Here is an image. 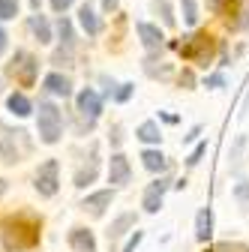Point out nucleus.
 <instances>
[{"label": "nucleus", "instance_id": "1", "mask_svg": "<svg viewBox=\"0 0 249 252\" xmlns=\"http://www.w3.org/2000/svg\"><path fill=\"white\" fill-rule=\"evenodd\" d=\"M3 243L6 249L18 252V249H30L39 243V222L30 216H12L3 222Z\"/></svg>", "mask_w": 249, "mask_h": 252}, {"label": "nucleus", "instance_id": "2", "mask_svg": "<svg viewBox=\"0 0 249 252\" xmlns=\"http://www.w3.org/2000/svg\"><path fill=\"white\" fill-rule=\"evenodd\" d=\"M183 60H192V63H201V66H207V63L213 60V36L207 33H192V36H186V42L177 45Z\"/></svg>", "mask_w": 249, "mask_h": 252}, {"label": "nucleus", "instance_id": "3", "mask_svg": "<svg viewBox=\"0 0 249 252\" xmlns=\"http://www.w3.org/2000/svg\"><path fill=\"white\" fill-rule=\"evenodd\" d=\"M63 132V120H60V111L54 102H39V138L45 144H54Z\"/></svg>", "mask_w": 249, "mask_h": 252}, {"label": "nucleus", "instance_id": "4", "mask_svg": "<svg viewBox=\"0 0 249 252\" xmlns=\"http://www.w3.org/2000/svg\"><path fill=\"white\" fill-rule=\"evenodd\" d=\"M36 69H39L36 57H33V54H27V51H18L15 60H12V66H9V72H12L24 87H30V84L36 81Z\"/></svg>", "mask_w": 249, "mask_h": 252}, {"label": "nucleus", "instance_id": "5", "mask_svg": "<svg viewBox=\"0 0 249 252\" xmlns=\"http://www.w3.org/2000/svg\"><path fill=\"white\" fill-rule=\"evenodd\" d=\"M33 186H36V192L45 195V198H51V195L57 192V186H60V180H57V159H45V162L39 165Z\"/></svg>", "mask_w": 249, "mask_h": 252}, {"label": "nucleus", "instance_id": "6", "mask_svg": "<svg viewBox=\"0 0 249 252\" xmlns=\"http://www.w3.org/2000/svg\"><path fill=\"white\" fill-rule=\"evenodd\" d=\"M78 111H81L87 120H96V117H99V111H102V99H99V93H96V90H90V87H84V90L78 93Z\"/></svg>", "mask_w": 249, "mask_h": 252}, {"label": "nucleus", "instance_id": "7", "mask_svg": "<svg viewBox=\"0 0 249 252\" xmlns=\"http://www.w3.org/2000/svg\"><path fill=\"white\" fill-rule=\"evenodd\" d=\"M129 177H132V171H129L126 156H123V153H114V156H111V165H108V180H111L114 186H126Z\"/></svg>", "mask_w": 249, "mask_h": 252}, {"label": "nucleus", "instance_id": "8", "mask_svg": "<svg viewBox=\"0 0 249 252\" xmlns=\"http://www.w3.org/2000/svg\"><path fill=\"white\" fill-rule=\"evenodd\" d=\"M168 177H162V180H156V183H150L147 186V192H144V210L147 213H156L159 207H162V192L168 189Z\"/></svg>", "mask_w": 249, "mask_h": 252}, {"label": "nucleus", "instance_id": "9", "mask_svg": "<svg viewBox=\"0 0 249 252\" xmlns=\"http://www.w3.org/2000/svg\"><path fill=\"white\" fill-rule=\"evenodd\" d=\"M138 36H141L144 48H150V51L162 48V42H165L162 30H159V27H153V24H147V21H141V24H138Z\"/></svg>", "mask_w": 249, "mask_h": 252}, {"label": "nucleus", "instance_id": "10", "mask_svg": "<svg viewBox=\"0 0 249 252\" xmlns=\"http://www.w3.org/2000/svg\"><path fill=\"white\" fill-rule=\"evenodd\" d=\"M69 243L75 252H96V240H93V234L87 228H72L69 231Z\"/></svg>", "mask_w": 249, "mask_h": 252}, {"label": "nucleus", "instance_id": "11", "mask_svg": "<svg viewBox=\"0 0 249 252\" xmlns=\"http://www.w3.org/2000/svg\"><path fill=\"white\" fill-rule=\"evenodd\" d=\"M45 90L48 93H54V96H69L72 93V84H69V78L66 75H60V72H51V75H45Z\"/></svg>", "mask_w": 249, "mask_h": 252}, {"label": "nucleus", "instance_id": "12", "mask_svg": "<svg viewBox=\"0 0 249 252\" xmlns=\"http://www.w3.org/2000/svg\"><path fill=\"white\" fill-rule=\"evenodd\" d=\"M111 198H114V192H108V189H105V192H93V195L84 198V210H90L93 216H102L105 207L111 204Z\"/></svg>", "mask_w": 249, "mask_h": 252}, {"label": "nucleus", "instance_id": "13", "mask_svg": "<svg viewBox=\"0 0 249 252\" xmlns=\"http://www.w3.org/2000/svg\"><path fill=\"white\" fill-rule=\"evenodd\" d=\"M78 24L84 27V33H87V36H96L99 30H102V21L96 18V12H93V9H90L87 3H84V6L78 9Z\"/></svg>", "mask_w": 249, "mask_h": 252}, {"label": "nucleus", "instance_id": "14", "mask_svg": "<svg viewBox=\"0 0 249 252\" xmlns=\"http://www.w3.org/2000/svg\"><path fill=\"white\" fill-rule=\"evenodd\" d=\"M210 234H213V213H210V207H201L195 216V237L210 240Z\"/></svg>", "mask_w": 249, "mask_h": 252}, {"label": "nucleus", "instance_id": "15", "mask_svg": "<svg viewBox=\"0 0 249 252\" xmlns=\"http://www.w3.org/2000/svg\"><path fill=\"white\" fill-rule=\"evenodd\" d=\"M141 162H144L147 171H165L168 168V159H165L159 150H144L141 153Z\"/></svg>", "mask_w": 249, "mask_h": 252}, {"label": "nucleus", "instance_id": "16", "mask_svg": "<svg viewBox=\"0 0 249 252\" xmlns=\"http://www.w3.org/2000/svg\"><path fill=\"white\" fill-rule=\"evenodd\" d=\"M6 105H9V111L15 117H27L30 111H33V105H30V99L24 96V93H12V96L6 99Z\"/></svg>", "mask_w": 249, "mask_h": 252}, {"label": "nucleus", "instance_id": "17", "mask_svg": "<svg viewBox=\"0 0 249 252\" xmlns=\"http://www.w3.org/2000/svg\"><path fill=\"white\" fill-rule=\"evenodd\" d=\"M30 30L36 33V39H39L42 45L51 42V27H48V21H45L42 15H33V18H30Z\"/></svg>", "mask_w": 249, "mask_h": 252}, {"label": "nucleus", "instance_id": "18", "mask_svg": "<svg viewBox=\"0 0 249 252\" xmlns=\"http://www.w3.org/2000/svg\"><path fill=\"white\" fill-rule=\"evenodd\" d=\"M135 222V216L132 213H123L120 219H114V222H111V228H108V240H117V237H123V234H126V228Z\"/></svg>", "mask_w": 249, "mask_h": 252}, {"label": "nucleus", "instance_id": "19", "mask_svg": "<svg viewBox=\"0 0 249 252\" xmlns=\"http://www.w3.org/2000/svg\"><path fill=\"white\" fill-rule=\"evenodd\" d=\"M135 135H138L141 141H147V144H156V141L162 138V135H159V126H156V123H153V120H147V123H141Z\"/></svg>", "mask_w": 249, "mask_h": 252}, {"label": "nucleus", "instance_id": "20", "mask_svg": "<svg viewBox=\"0 0 249 252\" xmlns=\"http://www.w3.org/2000/svg\"><path fill=\"white\" fill-rule=\"evenodd\" d=\"M180 12L186 24H198V3L195 0H180Z\"/></svg>", "mask_w": 249, "mask_h": 252}, {"label": "nucleus", "instance_id": "21", "mask_svg": "<svg viewBox=\"0 0 249 252\" xmlns=\"http://www.w3.org/2000/svg\"><path fill=\"white\" fill-rule=\"evenodd\" d=\"M207 6H210L213 12H219V15H234L237 0H207Z\"/></svg>", "mask_w": 249, "mask_h": 252}, {"label": "nucleus", "instance_id": "22", "mask_svg": "<svg viewBox=\"0 0 249 252\" xmlns=\"http://www.w3.org/2000/svg\"><path fill=\"white\" fill-rule=\"evenodd\" d=\"M93 177H96V159H90V165H87V168H81V171L75 174V186H87Z\"/></svg>", "mask_w": 249, "mask_h": 252}, {"label": "nucleus", "instance_id": "23", "mask_svg": "<svg viewBox=\"0 0 249 252\" xmlns=\"http://www.w3.org/2000/svg\"><path fill=\"white\" fill-rule=\"evenodd\" d=\"M57 30H60V42H63L66 48H72V24L66 18H60L57 21Z\"/></svg>", "mask_w": 249, "mask_h": 252}, {"label": "nucleus", "instance_id": "24", "mask_svg": "<svg viewBox=\"0 0 249 252\" xmlns=\"http://www.w3.org/2000/svg\"><path fill=\"white\" fill-rule=\"evenodd\" d=\"M213 252H249L246 243H237V240H222V243H216Z\"/></svg>", "mask_w": 249, "mask_h": 252}, {"label": "nucleus", "instance_id": "25", "mask_svg": "<svg viewBox=\"0 0 249 252\" xmlns=\"http://www.w3.org/2000/svg\"><path fill=\"white\" fill-rule=\"evenodd\" d=\"M15 12H18V0H0V21L15 18Z\"/></svg>", "mask_w": 249, "mask_h": 252}, {"label": "nucleus", "instance_id": "26", "mask_svg": "<svg viewBox=\"0 0 249 252\" xmlns=\"http://www.w3.org/2000/svg\"><path fill=\"white\" fill-rule=\"evenodd\" d=\"M234 198H237L243 207L249 204V180H240V183L234 186Z\"/></svg>", "mask_w": 249, "mask_h": 252}, {"label": "nucleus", "instance_id": "27", "mask_svg": "<svg viewBox=\"0 0 249 252\" xmlns=\"http://www.w3.org/2000/svg\"><path fill=\"white\" fill-rule=\"evenodd\" d=\"M129 96H132V84H120V87L114 90V99H117V102H126Z\"/></svg>", "mask_w": 249, "mask_h": 252}, {"label": "nucleus", "instance_id": "28", "mask_svg": "<svg viewBox=\"0 0 249 252\" xmlns=\"http://www.w3.org/2000/svg\"><path fill=\"white\" fill-rule=\"evenodd\" d=\"M204 153H207V144H198V147L192 150V156H189V159H186V165H189V168H192V165H198Z\"/></svg>", "mask_w": 249, "mask_h": 252}, {"label": "nucleus", "instance_id": "29", "mask_svg": "<svg viewBox=\"0 0 249 252\" xmlns=\"http://www.w3.org/2000/svg\"><path fill=\"white\" fill-rule=\"evenodd\" d=\"M156 9L162 12V18H165V24L171 27V24H174V15H171V9H168V0H156Z\"/></svg>", "mask_w": 249, "mask_h": 252}, {"label": "nucleus", "instance_id": "30", "mask_svg": "<svg viewBox=\"0 0 249 252\" xmlns=\"http://www.w3.org/2000/svg\"><path fill=\"white\" fill-rule=\"evenodd\" d=\"M207 87H213V90H219V87H225V78L216 72V75H207V81H204Z\"/></svg>", "mask_w": 249, "mask_h": 252}, {"label": "nucleus", "instance_id": "31", "mask_svg": "<svg viewBox=\"0 0 249 252\" xmlns=\"http://www.w3.org/2000/svg\"><path fill=\"white\" fill-rule=\"evenodd\" d=\"M75 3V0H51V6H54V12H66L69 6Z\"/></svg>", "mask_w": 249, "mask_h": 252}, {"label": "nucleus", "instance_id": "32", "mask_svg": "<svg viewBox=\"0 0 249 252\" xmlns=\"http://www.w3.org/2000/svg\"><path fill=\"white\" fill-rule=\"evenodd\" d=\"M138 243H141V231H135V237H132L126 246H123V252H135V246H138Z\"/></svg>", "mask_w": 249, "mask_h": 252}, {"label": "nucleus", "instance_id": "33", "mask_svg": "<svg viewBox=\"0 0 249 252\" xmlns=\"http://www.w3.org/2000/svg\"><path fill=\"white\" fill-rule=\"evenodd\" d=\"M180 84H186V87H192V84H195V78H192V72H189V69L180 75Z\"/></svg>", "mask_w": 249, "mask_h": 252}, {"label": "nucleus", "instance_id": "34", "mask_svg": "<svg viewBox=\"0 0 249 252\" xmlns=\"http://www.w3.org/2000/svg\"><path fill=\"white\" fill-rule=\"evenodd\" d=\"M102 9H105V12H114V9H117V0H102Z\"/></svg>", "mask_w": 249, "mask_h": 252}, {"label": "nucleus", "instance_id": "35", "mask_svg": "<svg viewBox=\"0 0 249 252\" xmlns=\"http://www.w3.org/2000/svg\"><path fill=\"white\" fill-rule=\"evenodd\" d=\"M198 135H201V129H198V126H195V129H192V132H189V135H183V141H195V138H198Z\"/></svg>", "mask_w": 249, "mask_h": 252}, {"label": "nucleus", "instance_id": "36", "mask_svg": "<svg viewBox=\"0 0 249 252\" xmlns=\"http://www.w3.org/2000/svg\"><path fill=\"white\" fill-rule=\"evenodd\" d=\"M3 51H6V33L0 30V54H3Z\"/></svg>", "mask_w": 249, "mask_h": 252}]
</instances>
